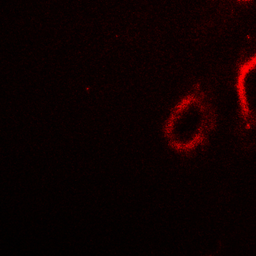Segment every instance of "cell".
I'll return each instance as SVG.
<instances>
[{
    "mask_svg": "<svg viewBox=\"0 0 256 256\" xmlns=\"http://www.w3.org/2000/svg\"><path fill=\"white\" fill-rule=\"evenodd\" d=\"M216 110L200 88L176 104L168 118L165 136L180 152H190L204 144L216 126Z\"/></svg>",
    "mask_w": 256,
    "mask_h": 256,
    "instance_id": "6da1fadb",
    "label": "cell"
},
{
    "mask_svg": "<svg viewBox=\"0 0 256 256\" xmlns=\"http://www.w3.org/2000/svg\"><path fill=\"white\" fill-rule=\"evenodd\" d=\"M236 88L242 118L248 127L256 128V55L240 66Z\"/></svg>",
    "mask_w": 256,
    "mask_h": 256,
    "instance_id": "7a4b0ae2",
    "label": "cell"
},
{
    "mask_svg": "<svg viewBox=\"0 0 256 256\" xmlns=\"http://www.w3.org/2000/svg\"><path fill=\"white\" fill-rule=\"evenodd\" d=\"M236 1H238V2H250V1H252V0H236Z\"/></svg>",
    "mask_w": 256,
    "mask_h": 256,
    "instance_id": "3957f363",
    "label": "cell"
}]
</instances>
